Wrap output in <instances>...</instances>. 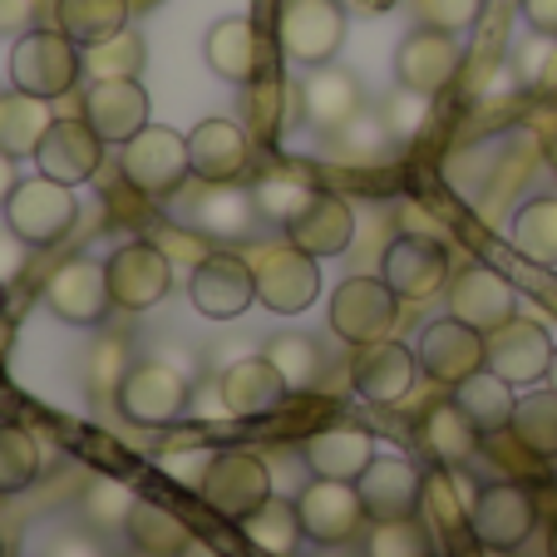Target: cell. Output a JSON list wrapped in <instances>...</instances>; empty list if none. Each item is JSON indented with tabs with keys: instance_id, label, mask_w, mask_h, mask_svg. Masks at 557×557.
Wrapping results in <instances>:
<instances>
[{
	"instance_id": "cell-1",
	"label": "cell",
	"mask_w": 557,
	"mask_h": 557,
	"mask_svg": "<svg viewBox=\"0 0 557 557\" xmlns=\"http://www.w3.org/2000/svg\"><path fill=\"white\" fill-rule=\"evenodd\" d=\"M85 74V50L60 25H35L11 45V89L35 99H64Z\"/></svg>"
},
{
	"instance_id": "cell-2",
	"label": "cell",
	"mask_w": 557,
	"mask_h": 557,
	"mask_svg": "<svg viewBox=\"0 0 557 557\" xmlns=\"http://www.w3.org/2000/svg\"><path fill=\"white\" fill-rule=\"evenodd\" d=\"M119 173L138 198L169 202L173 193H183V183L193 178V158H188V134L169 124H148L144 134H134L119 148Z\"/></svg>"
},
{
	"instance_id": "cell-3",
	"label": "cell",
	"mask_w": 557,
	"mask_h": 557,
	"mask_svg": "<svg viewBox=\"0 0 557 557\" xmlns=\"http://www.w3.org/2000/svg\"><path fill=\"white\" fill-rule=\"evenodd\" d=\"M198 494L218 518L243 528L247 518L262 513V508L272 504V494H276L272 463L252 449H222L208 459V473H202Z\"/></svg>"
},
{
	"instance_id": "cell-4",
	"label": "cell",
	"mask_w": 557,
	"mask_h": 557,
	"mask_svg": "<svg viewBox=\"0 0 557 557\" xmlns=\"http://www.w3.org/2000/svg\"><path fill=\"white\" fill-rule=\"evenodd\" d=\"M0 212H5V227H11L30 252H40V247L64 243L74 232V222H79V198H74L70 183H54V178H45V173H35V178L15 183L11 202Z\"/></svg>"
},
{
	"instance_id": "cell-5",
	"label": "cell",
	"mask_w": 557,
	"mask_h": 557,
	"mask_svg": "<svg viewBox=\"0 0 557 557\" xmlns=\"http://www.w3.org/2000/svg\"><path fill=\"white\" fill-rule=\"evenodd\" d=\"M326 321H331V336L346 341L350 350L375 346V341L395 336V321H400V296L389 292L385 276H346V282L331 292Z\"/></svg>"
},
{
	"instance_id": "cell-6",
	"label": "cell",
	"mask_w": 557,
	"mask_h": 557,
	"mask_svg": "<svg viewBox=\"0 0 557 557\" xmlns=\"http://www.w3.org/2000/svg\"><path fill=\"white\" fill-rule=\"evenodd\" d=\"M346 25H350L346 0H282V11H276V45H282L286 60L315 70V64H331L341 54Z\"/></svg>"
},
{
	"instance_id": "cell-7",
	"label": "cell",
	"mask_w": 557,
	"mask_h": 557,
	"mask_svg": "<svg viewBox=\"0 0 557 557\" xmlns=\"http://www.w3.org/2000/svg\"><path fill=\"white\" fill-rule=\"evenodd\" d=\"M537 528V498L523 484H484L469 498V537L479 553H518Z\"/></svg>"
},
{
	"instance_id": "cell-8",
	"label": "cell",
	"mask_w": 557,
	"mask_h": 557,
	"mask_svg": "<svg viewBox=\"0 0 557 557\" xmlns=\"http://www.w3.org/2000/svg\"><path fill=\"white\" fill-rule=\"evenodd\" d=\"M188 395H193V385L183 370H173L169 360H138V366H128V375L119 380L114 405L128 424L158 430V424H173L188 410Z\"/></svg>"
},
{
	"instance_id": "cell-9",
	"label": "cell",
	"mask_w": 557,
	"mask_h": 557,
	"mask_svg": "<svg viewBox=\"0 0 557 557\" xmlns=\"http://www.w3.org/2000/svg\"><path fill=\"white\" fill-rule=\"evenodd\" d=\"M380 276L400 301H434L454 282L449 247L424 237V232H400V237H389L385 257H380Z\"/></svg>"
},
{
	"instance_id": "cell-10",
	"label": "cell",
	"mask_w": 557,
	"mask_h": 557,
	"mask_svg": "<svg viewBox=\"0 0 557 557\" xmlns=\"http://www.w3.org/2000/svg\"><path fill=\"white\" fill-rule=\"evenodd\" d=\"M252 272H257V301L272 315H301L321 296V262L311 252H301L296 243L262 247L252 257Z\"/></svg>"
},
{
	"instance_id": "cell-11",
	"label": "cell",
	"mask_w": 557,
	"mask_h": 557,
	"mask_svg": "<svg viewBox=\"0 0 557 557\" xmlns=\"http://www.w3.org/2000/svg\"><path fill=\"white\" fill-rule=\"evenodd\" d=\"M104 272H109L114 311H153L173 292V257L158 243H148V237L114 247L104 257Z\"/></svg>"
},
{
	"instance_id": "cell-12",
	"label": "cell",
	"mask_w": 557,
	"mask_h": 557,
	"mask_svg": "<svg viewBox=\"0 0 557 557\" xmlns=\"http://www.w3.org/2000/svg\"><path fill=\"white\" fill-rule=\"evenodd\" d=\"M188 301L208 321H237L257 301L252 257L243 252H208L198 267H188Z\"/></svg>"
},
{
	"instance_id": "cell-13",
	"label": "cell",
	"mask_w": 557,
	"mask_h": 557,
	"mask_svg": "<svg viewBox=\"0 0 557 557\" xmlns=\"http://www.w3.org/2000/svg\"><path fill=\"white\" fill-rule=\"evenodd\" d=\"M292 504H296V518H301L306 543L315 547H346L360 533V523H366L356 484H341V479H315L311 473L292 494Z\"/></svg>"
},
{
	"instance_id": "cell-14",
	"label": "cell",
	"mask_w": 557,
	"mask_h": 557,
	"mask_svg": "<svg viewBox=\"0 0 557 557\" xmlns=\"http://www.w3.org/2000/svg\"><path fill=\"white\" fill-rule=\"evenodd\" d=\"M414 360H420V375L434 385H459L473 370L488 366V336L484 331L463 326L459 315H440L414 336Z\"/></svg>"
},
{
	"instance_id": "cell-15",
	"label": "cell",
	"mask_w": 557,
	"mask_h": 557,
	"mask_svg": "<svg viewBox=\"0 0 557 557\" xmlns=\"http://www.w3.org/2000/svg\"><path fill=\"white\" fill-rule=\"evenodd\" d=\"M463 70V40L434 25H414L400 45H395V85L414 89V95H444L454 85V74Z\"/></svg>"
},
{
	"instance_id": "cell-16",
	"label": "cell",
	"mask_w": 557,
	"mask_h": 557,
	"mask_svg": "<svg viewBox=\"0 0 557 557\" xmlns=\"http://www.w3.org/2000/svg\"><path fill=\"white\" fill-rule=\"evenodd\" d=\"M45 306L60 315L64 326H104L114 311L109 296V272L95 257H70L45 276Z\"/></svg>"
},
{
	"instance_id": "cell-17",
	"label": "cell",
	"mask_w": 557,
	"mask_h": 557,
	"mask_svg": "<svg viewBox=\"0 0 557 557\" xmlns=\"http://www.w3.org/2000/svg\"><path fill=\"white\" fill-rule=\"evenodd\" d=\"M366 523H395V518H420L424 469L410 454H375L370 469L356 479Z\"/></svg>"
},
{
	"instance_id": "cell-18",
	"label": "cell",
	"mask_w": 557,
	"mask_h": 557,
	"mask_svg": "<svg viewBox=\"0 0 557 557\" xmlns=\"http://www.w3.org/2000/svg\"><path fill=\"white\" fill-rule=\"evenodd\" d=\"M444 296H449V315H459L463 326L484 331V336H494L498 326H508V321L518 315L513 282H508L498 267H484V262L454 272V282H449Z\"/></svg>"
},
{
	"instance_id": "cell-19",
	"label": "cell",
	"mask_w": 557,
	"mask_h": 557,
	"mask_svg": "<svg viewBox=\"0 0 557 557\" xmlns=\"http://www.w3.org/2000/svg\"><path fill=\"white\" fill-rule=\"evenodd\" d=\"M104 148L109 144L89 128V119L74 114V119H54V124L45 128L40 148H35V163H40L45 178L79 188V183H89L104 169Z\"/></svg>"
},
{
	"instance_id": "cell-20",
	"label": "cell",
	"mask_w": 557,
	"mask_h": 557,
	"mask_svg": "<svg viewBox=\"0 0 557 557\" xmlns=\"http://www.w3.org/2000/svg\"><path fill=\"white\" fill-rule=\"evenodd\" d=\"M148 109L153 104H148V89L138 79H89L85 99H79V114L109 148H124L134 134H144L153 124Z\"/></svg>"
},
{
	"instance_id": "cell-21",
	"label": "cell",
	"mask_w": 557,
	"mask_h": 557,
	"mask_svg": "<svg viewBox=\"0 0 557 557\" xmlns=\"http://www.w3.org/2000/svg\"><path fill=\"white\" fill-rule=\"evenodd\" d=\"M188 158L198 183H243L252 173V138L237 119H202L188 128Z\"/></svg>"
},
{
	"instance_id": "cell-22",
	"label": "cell",
	"mask_w": 557,
	"mask_h": 557,
	"mask_svg": "<svg viewBox=\"0 0 557 557\" xmlns=\"http://www.w3.org/2000/svg\"><path fill=\"white\" fill-rule=\"evenodd\" d=\"M218 395H222V410H227L232 420H267V414H276L286 405L292 385H286L282 370H276L262 350V356L232 360L218 380Z\"/></svg>"
},
{
	"instance_id": "cell-23",
	"label": "cell",
	"mask_w": 557,
	"mask_h": 557,
	"mask_svg": "<svg viewBox=\"0 0 557 557\" xmlns=\"http://www.w3.org/2000/svg\"><path fill=\"white\" fill-rule=\"evenodd\" d=\"M553 336H547L537 321H528V315H513L508 326H498L494 336H488V370L494 375H504L508 385H543L547 380V366H553Z\"/></svg>"
},
{
	"instance_id": "cell-24",
	"label": "cell",
	"mask_w": 557,
	"mask_h": 557,
	"mask_svg": "<svg viewBox=\"0 0 557 557\" xmlns=\"http://www.w3.org/2000/svg\"><path fill=\"white\" fill-rule=\"evenodd\" d=\"M350 380H356V395H360V400H370V405H400V400H410L414 380H420L414 346H405V341H395V336L375 341V346H360Z\"/></svg>"
},
{
	"instance_id": "cell-25",
	"label": "cell",
	"mask_w": 557,
	"mask_h": 557,
	"mask_svg": "<svg viewBox=\"0 0 557 557\" xmlns=\"http://www.w3.org/2000/svg\"><path fill=\"white\" fill-rule=\"evenodd\" d=\"M202 60L227 85H252L257 74L267 70V60H272V45H267V35L252 21L227 15V21H218L202 35Z\"/></svg>"
},
{
	"instance_id": "cell-26",
	"label": "cell",
	"mask_w": 557,
	"mask_h": 557,
	"mask_svg": "<svg viewBox=\"0 0 557 557\" xmlns=\"http://www.w3.org/2000/svg\"><path fill=\"white\" fill-rule=\"evenodd\" d=\"M282 232H286V243L311 252L315 262H326V257H341L350 247V237H356V212H350V202L341 198V193L315 188L311 202H306Z\"/></svg>"
},
{
	"instance_id": "cell-27",
	"label": "cell",
	"mask_w": 557,
	"mask_h": 557,
	"mask_svg": "<svg viewBox=\"0 0 557 557\" xmlns=\"http://www.w3.org/2000/svg\"><path fill=\"white\" fill-rule=\"evenodd\" d=\"M375 434L360 430V424H326L306 440L301 459H306V473L315 479H341V484H356L360 473L370 469L375 459Z\"/></svg>"
},
{
	"instance_id": "cell-28",
	"label": "cell",
	"mask_w": 557,
	"mask_h": 557,
	"mask_svg": "<svg viewBox=\"0 0 557 557\" xmlns=\"http://www.w3.org/2000/svg\"><path fill=\"white\" fill-rule=\"evenodd\" d=\"M360 114V85L346 70H331V64H315L301 79V119L321 134H336L341 124Z\"/></svg>"
},
{
	"instance_id": "cell-29",
	"label": "cell",
	"mask_w": 557,
	"mask_h": 557,
	"mask_svg": "<svg viewBox=\"0 0 557 557\" xmlns=\"http://www.w3.org/2000/svg\"><path fill=\"white\" fill-rule=\"evenodd\" d=\"M257 198L252 188H237V183H208V193L198 198V208H193V227L202 232V237H247V232L257 227Z\"/></svg>"
},
{
	"instance_id": "cell-30",
	"label": "cell",
	"mask_w": 557,
	"mask_h": 557,
	"mask_svg": "<svg viewBox=\"0 0 557 557\" xmlns=\"http://www.w3.org/2000/svg\"><path fill=\"white\" fill-rule=\"evenodd\" d=\"M449 400L469 414L479 434H498V430H508V420H513L518 395H513V385H508L504 375H494V370L484 366V370H473L469 380H459Z\"/></svg>"
},
{
	"instance_id": "cell-31",
	"label": "cell",
	"mask_w": 557,
	"mask_h": 557,
	"mask_svg": "<svg viewBox=\"0 0 557 557\" xmlns=\"http://www.w3.org/2000/svg\"><path fill=\"white\" fill-rule=\"evenodd\" d=\"M128 15H134V0H54V25L79 50L128 30Z\"/></svg>"
},
{
	"instance_id": "cell-32",
	"label": "cell",
	"mask_w": 557,
	"mask_h": 557,
	"mask_svg": "<svg viewBox=\"0 0 557 557\" xmlns=\"http://www.w3.org/2000/svg\"><path fill=\"white\" fill-rule=\"evenodd\" d=\"M124 537L144 557H178L183 547L193 543V528L183 523L178 513H169L163 504L134 498V508H128V518H124Z\"/></svg>"
},
{
	"instance_id": "cell-33",
	"label": "cell",
	"mask_w": 557,
	"mask_h": 557,
	"mask_svg": "<svg viewBox=\"0 0 557 557\" xmlns=\"http://www.w3.org/2000/svg\"><path fill=\"white\" fill-rule=\"evenodd\" d=\"M508 430H513V440L523 444L533 459H557V389L553 385H528L513 405Z\"/></svg>"
},
{
	"instance_id": "cell-34",
	"label": "cell",
	"mask_w": 557,
	"mask_h": 557,
	"mask_svg": "<svg viewBox=\"0 0 557 557\" xmlns=\"http://www.w3.org/2000/svg\"><path fill=\"white\" fill-rule=\"evenodd\" d=\"M424 444H430V454L444 463V469H459V463L473 459V449H479V440L484 434L473 430V420L459 410L454 400H440L424 410V424H420Z\"/></svg>"
},
{
	"instance_id": "cell-35",
	"label": "cell",
	"mask_w": 557,
	"mask_h": 557,
	"mask_svg": "<svg viewBox=\"0 0 557 557\" xmlns=\"http://www.w3.org/2000/svg\"><path fill=\"white\" fill-rule=\"evenodd\" d=\"M50 124H54L50 99L21 95V89L0 95V148L11 158H35V148H40V138Z\"/></svg>"
},
{
	"instance_id": "cell-36",
	"label": "cell",
	"mask_w": 557,
	"mask_h": 557,
	"mask_svg": "<svg viewBox=\"0 0 557 557\" xmlns=\"http://www.w3.org/2000/svg\"><path fill=\"white\" fill-rule=\"evenodd\" d=\"M508 237H513L518 257H528V262H537V267H557V198L553 193H547V198H528L523 208L513 212Z\"/></svg>"
},
{
	"instance_id": "cell-37",
	"label": "cell",
	"mask_w": 557,
	"mask_h": 557,
	"mask_svg": "<svg viewBox=\"0 0 557 557\" xmlns=\"http://www.w3.org/2000/svg\"><path fill=\"white\" fill-rule=\"evenodd\" d=\"M40 469H45L40 440L30 430H21V424H0V498L25 494L40 479Z\"/></svg>"
},
{
	"instance_id": "cell-38",
	"label": "cell",
	"mask_w": 557,
	"mask_h": 557,
	"mask_svg": "<svg viewBox=\"0 0 557 557\" xmlns=\"http://www.w3.org/2000/svg\"><path fill=\"white\" fill-rule=\"evenodd\" d=\"M148 64V45L138 30H119L109 40L85 50V74L89 79H138V70Z\"/></svg>"
},
{
	"instance_id": "cell-39",
	"label": "cell",
	"mask_w": 557,
	"mask_h": 557,
	"mask_svg": "<svg viewBox=\"0 0 557 557\" xmlns=\"http://www.w3.org/2000/svg\"><path fill=\"white\" fill-rule=\"evenodd\" d=\"M243 533H247V543H257L267 557H286L306 537L301 533V518H296V504H292V498H282V494H272V504H267L262 513L247 518Z\"/></svg>"
},
{
	"instance_id": "cell-40",
	"label": "cell",
	"mask_w": 557,
	"mask_h": 557,
	"mask_svg": "<svg viewBox=\"0 0 557 557\" xmlns=\"http://www.w3.org/2000/svg\"><path fill=\"white\" fill-rule=\"evenodd\" d=\"M424 528L440 537H469V504H459L449 473H424V498H420Z\"/></svg>"
},
{
	"instance_id": "cell-41",
	"label": "cell",
	"mask_w": 557,
	"mask_h": 557,
	"mask_svg": "<svg viewBox=\"0 0 557 557\" xmlns=\"http://www.w3.org/2000/svg\"><path fill=\"white\" fill-rule=\"evenodd\" d=\"M311 178H301L296 169H276V173H262L252 188L257 198V212H262L267 222H276V227H286V222L296 218V212L311 202Z\"/></svg>"
},
{
	"instance_id": "cell-42",
	"label": "cell",
	"mask_w": 557,
	"mask_h": 557,
	"mask_svg": "<svg viewBox=\"0 0 557 557\" xmlns=\"http://www.w3.org/2000/svg\"><path fill=\"white\" fill-rule=\"evenodd\" d=\"M366 557H434V533L424 518H395V523H370Z\"/></svg>"
},
{
	"instance_id": "cell-43",
	"label": "cell",
	"mask_w": 557,
	"mask_h": 557,
	"mask_svg": "<svg viewBox=\"0 0 557 557\" xmlns=\"http://www.w3.org/2000/svg\"><path fill=\"white\" fill-rule=\"evenodd\" d=\"M267 360L282 370V380L292 389H311L315 375H321V350H315V341L311 336H296V331L276 336L272 346H267Z\"/></svg>"
},
{
	"instance_id": "cell-44",
	"label": "cell",
	"mask_w": 557,
	"mask_h": 557,
	"mask_svg": "<svg viewBox=\"0 0 557 557\" xmlns=\"http://www.w3.org/2000/svg\"><path fill=\"white\" fill-rule=\"evenodd\" d=\"M331 138H336L341 158H350V163H370V158L385 153L389 128H385V119H375V114H356L350 124H341Z\"/></svg>"
},
{
	"instance_id": "cell-45",
	"label": "cell",
	"mask_w": 557,
	"mask_h": 557,
	"mask_svg": "<svg viewBox=\"0 0 557 557\" xmlns=\"http://www.w3.org/2000/svg\"><path fill=\"white\" fill-rule=\"evenodd\" d=\"M128 508H134V494H128L119 479H95L85 488V518L99 528H124Z\"/></svg>"
},
{
	"instance_id": "cell-46",
	"label": "cell",
	"mask_w": 557,
	"mask_h": 557,
	"mask_svg": "<svg viewBox=\"0 0 557 557\" xmlns=\"http://www.w3.org/2000/svg\"><path fill=\"white\" fill-rule=\"evenodd\" d=\"M484 11V0H414V15L420 25H434V30H449V35H463Z\"/></svg>"
},
{
	"instance_id": "cell-47",
	"label": "cell",
	"mask_w": 557,
	"mask_h": 557,
	"mask_svg": "<svg viewBox=\"0 0 557 557\" xmlns=\"http://www.w3.org/2000/svg\"><path fill=\"white\" fill-rule=\"evenodd\" d=\"M124 375H128V346L124 341H99L89 350V385H95V395H114Z\"/></svg>"
},
{
	"instance_id": "cell-48",
	"label": "cell",
	"mask_w": 557,
	"mask_h": 557,
	"mask_svg": "<svg viewBox=\"0 0 557 557\" xmlns=\"http://www.w3.org/2000/svg\"><path fill=\"white\" fill-rule=\"evenodd\" d=\"M424 119H430V95H414V89L395 85L389 109H385V128H389V134H395V138H414L424 128Z\"/></svg>"
},
{
	"instance_id": "cell-49",
	"label": "cell",
	"mask_w": 557,
	"mask_h": 557,
	"mask_svg": "<svg viewBox=\"0 0 557 557\" xmlns=\"http://www.w3.org/2000/svg\"><path fill=\"white\" fill-rule=\"evenodd\" d=\"M528 30L543 35V40H557V0H518Z\"/></svg>"
},
{
	"instance_id": "cell-50",
	"label": "cell",
	"mask_w": 557,
	"mask_h": 557,
	"mask_svg": "<svg viewBox=\"0 0 557 557\" xmlns=\"http://www.w3.org/2000/svg\"><path fill=\"white\" fill-rule=\"evenodd\" d=\"M0 30H35V0H0Z\"/></svg>"
},
{
	"instance_id": "cell-51",
	"label": "cell",
	"mask_w": 557,
	"mask_h": 557,
	"mask_svg": "<svg viewBox=\"0 0 557 557\" xmlns=\"http://www.w3.org/2000/svg\"><path fill=\"white\" fill-rule=\"evenodd\" d=\"M45 557H104V547L95 543V537H79V533H64L50 543V553Z\"/></svg>"
},
{
	"instance_id": "cell-52",
	"label": "cell",
	"mask_w": 557,
	"mask_h": 557,
	"mask_svg": "<svg viewBox=\"0 0 557 557\" xmlns=\"http://www.w3.org/2000/svg\"><path fill=\"white\" fill-rule=\"evenodd\" d=\"M25 252H30V247H25L21 237L5 227V237H0V276H5V282H11V276L25 267Z\"/></svg>"
},
{
	"instance_id": "cell-53",
	"label": "cell",
	"mask_w": 557,
	"mask_h": 557,
	"mask_svg": "<svg viewBox=\"0 0 557 557\" xmlns=\"http://www.w3.org/2000/svg\"><path fill=\"white\" fill-rule=\"evenodd\" d=\"M15 183H21V173H15V158L0 148V208L11 202V193H15Z\"/></svg>"
},
{
	"instance_id": "cell-54",
	"label": "cell",
	"mask_w": 557,
	"mask_h": 557,
	"mask_svg": "<svg viewBox=\"0 0 557 557\" xmlns=\"http://www.w3.org/2000/svg\"><path fill=\"white\" fill-rule=\"evenodd\" d=\"M178 557H222V553H218V547H212V543H202V537H193V543L183 547Z\"/></svg>"
},
{
	"instance_id": "cell-55",
	"label": "cell",
	"mask_w": 557,
	"mask_h": 557,
	"mask_svg": "<svg viewBox=\"0 0 557 557\" xmlns=\"http://www.w3.org/2000/svg\"><path fill=\"white\" fill-rule=\"evenodd\" d=\"M389 5H395V0H346V11H389Z\"/></svg>"
},
{
	"instance_id": "cell-56",
	"label": "cell",
	"mask_w": 557,
	"mask_h": 557,
	"mask_svg": "<svg viewBox=\"0 0 557 557\" xmlns=\"http://www.w3.org/2000/svg\"><path fill=\"white\" fill-rule=\"evenodd\" d=\"M547 557H557V518L547 523Z\"/></svg>"
},
{
	"instance_id": "cell-57",
	"label": "cell",
	"mask_w": 557,
	"mask_h": 557,
	"mask_svg": "<svg viewBox=\"0 0 557 557\" xmlns=\"http://www.w3.org/2000/svg\"><path fill=\"white\" fill-rule=\"evenodd\" d=\"M543 385H553V389H557V350H553V366H547V380H543Z\"/></svg>"
},
{
	"instance_id": "cell-58",
	"label": "cell",
	"mask_w": 557,
	"mask_h": 557,
	"mask_svg": "<svg viewBox=\"0 0 557 557\" xmlns=\"http://www.w3.org/2000/svg\"><path fill=\"white\" fill-rule=\"evenodd\" d=\"M0 311H5V276H0Z\"/></svg>"
},
{
	"instance_id": "cell-59",
	"label": "cell",
	"mask_w": 557,
	"mask_h": 557,
	"mask_svg": "<svg viewBox=\"0 0 557 557\" xmlns=\"http://www.w3.org/2000/svg\"><path fill=\"white\" fill-rule=\"evenodd\" d=\"M0 557H5V543H0Z\"/></svg>"
}]
</instances>
